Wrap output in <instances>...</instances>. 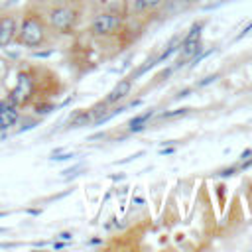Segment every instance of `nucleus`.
Instances as JSON below:
<instances>
[{"instance_id":"obj_5","label":"nucleus","mask_w":252,"mask_h":252,"mask_svg":"<svg viewBox=\"0 0 252 252\" xmlns=\"http://www.w3.org/2000/svg\"><path fill=\"white\" fill-rule=\"evenodd\" d=\"M120 26H122L120 16H116L112 12H102V14L94 16V20L91 22V32H93V35L104 37V35H110L116 30H120Z\"/></svg>"},{"instance_id":"obj_3","label":"nucleus","mask_w":252,"mask_h":252,"mask_svg":"<svg viewBox=\"0 0 252 252\" xmlns=\"http://www.w3.org/2000/svg\"><path fill=\"white\" fill-rule=\"evenodd\" d=\"M33 94V79L30 73H18V81L14 85V89L10 91L8 94V104H14V106H20V104H26Z\"/></svg>"},{"instance_id":"obj_16","label":"nucleus","mask_w":252,"mask_h":252,"mask_svg":"<svg viewBox=\"0 0 252 252\" xmlns=\"http://www.w3.org/2000/svg\"><path fill=\"white\" fill-rule=\"evenodd\" d=\"M59 238H61V240H65V242H71V240H73V234L65 230V232H61V234H59Z\"/></svg>"},{"instance_id":"obj_4","label":"nucleus","mask_w":252,"mask_h":252,"mask_svg":"<svg viewBox=\"0 0 252 252\" xmlns=\"http://www.w3.org/2000/svg\"><path fill=\"white\" fill-rule=\"evenodd\" d=\"M203 51V41L201 35H183V41L177 49V59H175V69L183 67L185 63L193 61L199 53Z\"/></svg>"},{"instance_id":"obj_9","label":"nucleus","mask_w":252,"mask_h":252,"mask_svg":"<svg viewBox=\"0 0 252 252\" xmlns=\"http://www.w3.org/2000/svg\"><path fill=\"white\" fill-rule=\"evenodd\" d=\"M91 120H93V112L87 108H79V110L71 112V116L67 118V124H69V128H81V126H87Z\"/></svg>"},{"instance_id":"obj_22","label":"nucleus","mask_w":252,"mask_h":252,"mask_svg":"<svg viewBox=\"0 0 252 252\" xmlns=\"http://www.w3.org/2000/svg\"><path fill=\"white\" fill-rule=\"evenodd\" d=\"M187 2H193V0H187Z\"/></svg>"},{"instance_id":"obj_21","label":"nucleus","mask_w":252,"mask_h":252,"mask_svg":"<svg viewBox=\"0 0 252 252\" xmlns=\"http://www.w3.org/2000/svg\"><path fill=\"white\" fill-rule=\"evenodd\" d=\"M2 232H6V228H4V226H0V234H2Z\"/></svg>"},{"instance_id":"obj_13","label":"nucleus","mask_w":252,"mask_h":252,"mask_svg":"<svg viewBox=\"0 0 252 252\" xmlns=\"http://www.w3.org/2000/svg\"><path fill=\"white\" fill-rule=\"evenodd\" d=\"M51 110H55V106H53L51 102H47V104H37V114H47V112H51Z\"/></svg>"},{"instance_id":"obj_12","label":"nucleus","mask_w":252,"mask_h":252,"mask_svg":"<svg viewBox=\"0 0 252 252\" xmlns=\"http://www.w3.org/2000/svg\"><path fill=\"white\" fill-rule=\"evenodd\" d=\"M189 112V108H177V110H173V112H163L161 114V118H173V116H183V114H187Z\"/></svg>"},{"instance_id":"obj_19","label":"nucleus","mask_w":252,"mask_h":252,"mask_svg":"<svg viewBox=\"0 0 252 252\" xmlns=\"http://www.w3.org/2000/svg\"><path fill=\"white\" fill-rule=\"evenodd\" d=\"M175 152V148H163L161 150V154H173Z\"/></svg>"},{"instance_id":"obj_14","label":"nucleus","mask_w":252,"mask_h":252,"mask_svg":"<svg viewBox=\"0 0 252 252\" xmlns=\"http://www.w3.org/2000/svg\"><path fill=\"white\" fill-rule=\"evenodd\" d=\"M217 79H219V75H217V73L207 75L203 81H199V83H197V87H205V85H209V83H213V81H217Z\"/></svg>"},{"instance_id":"obj_11","label":"nucleus","mask_w":252,"mask_h":252,"mask_svg":"<svg viewBox=\"0 0 252 252\" xmlns=\"http://www.w3.org/2000/svg\"><path fill=\"white\" fill-rule=\"evenodd\" d=\"M163 0H134V12H150L161 6Z\"/></svg>"},{"instance_id":"obj_17","label":"nucleus","mask_w":252,"mask_h":252,"mask_svg":"<svg viewBox=\"0 0 252 252\" xmlns=\"http://www.w3.org/2000/svg\"><path fill=\"white\" fill-rule=\"evenodd\" d=\"M51 53H53V51H51V49H47V51H35L33 55H35V57H49Z\"/></svg>"},{"instance_id":"obj_20","label":"nucleus","mask_w":252,"mask_h":252,"mask_svg":"<svg viewBox=\"0 0 252 252\" xmlns=\"http://www.w3.org/2000/svg\"><path fill=\"white\" fill-rule=\"evenodd\" d=\"M63 246H65V242H53V248H57V250L63 248Z\"/></svg>"},{"instance_id":"obj_6","label":"nucleus","mask_w":252,"mask_h":252,"mask_svg":"<svg viewBox=\"0 0 252 252\" xmlns=\"http://www.w3.org/2000/svg\"><path fill=\"white\" fill-rule=\"evenodd\" d=\"M16 33H18V24L14 20V16H0V47H8L10 43L16 41Z\"/></svg>"},{"instance_id":"obj_1","label":"nucleus","mask_w":252,"mask_h":252,"mask_svg":"<svg viewBox=\"0 0 252 252\" xmlns=\"http://www.w3.org/2000/svg\"><path fill=\"white\" fill-rule=\"evenodd\" d=\"M45 37H47V30H45V22L37 16V14H28L24 16L20 28H18V33H16V39L20 45L24 47H41L45 43Z\"/></svg>"},{"instance_id":"obj_8","label":"nucleus","mask_w":252,"mask_h":252,"mask_svg":"<svg viewBox=\"0 0 252 252\" xmlns=\"http://www.w3.org/2000/svg\"><path fill=\"white\" fill-rule=\"evenodd\" d=\"M20 120V110L14 104H6L0 110V130H8L12 126H16Z\"/></svg>"},{"instance_id":"obj_15","label":"nucleus","mask_w":252,"mask_h":252,"mask_svg":"<svg viewBox=\"0 0 252 252\" xmlns=\"http://www.w3.org/2000/svg\"><path fill=\"white\" fill-rule=\"evenodd\" d=\"M250 30H252V20H250V22H248V24H246V26L242 28V32H240V33H238V35L234 37V41H238V39H242V37H244V35H246V33L250 32Z\"/></svg>"},{"instance_id":"obj_10","label":"nucleus","mask_w":252,"mask_h":252,"mask_svg":"<svg viewBox=\"0 0 252 252\" xmlns=\"http://www.w3.org/2000/svg\"><path fill=\"white\" fill-rule=\"evenodd\" d=\"M152 116H154V110H146V112H142V114L134 116V118L128 122L130 132H140V130H144V128H146V122H148Z\"/></svg>"},{"instance_id":"obj_2","label":"nucleus","mask_w":252,"mask_h":252,"mask_svg":"<svg viewBox=\"0 0 252 252\" xmlns=\"http://www.w3.org/2000/svg\"><path fill=\"white\" fill-rule=\"evenodd\" d=\"M47 22H49L51 30H55L59 33H71L79 22V12L67 4H61V6H55L49 10Z\"/></svg>"},{"instance_id":"obj_7","label":"nucleus","mask_w":252,"mask_h":252,"mask_svg":"<svg viewBox=\"0 0 252 252\" xmlns=\"http://www.w3.org/2000/svg\"><path fill=\"white\" fill-rule=\"evenodd\" d=\"M132 85H134V81L130 79V77H126V79H120L112 89H110V93L106 94V98H104V104H114V102H118V100H122V98H126L130 93H132Z\"/></svg>"},{"instance_id":"obj_18","label":"nucleus","mask_w":252,"mask_h":252,"mask_svg":"<svg viewBox=\"0 0 252 252\" xmlns=\"http://www.w3.org/2000/svg\"><path fill=\"white\" fill-rule=\"evenodd\" d=\"M248 156H252V150H246V152H242V156H240V159L244 161V159H248Z\"/></svg>"}]
</instances>
